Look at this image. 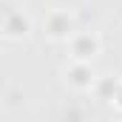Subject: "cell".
<instances>
[{
  "mask_svg": "<svg viewBox=\"0 0 122 122\" xmlns=\"http://www.w3.org/2000/svg\"><path fill=\"white\" fill-rule=\"evenodd\" d=\"M46 34L51 40H68L74 34V17L68 11H54L48 20H46Z\"/></svg>",
  "mask_w": 122,
  "mask_h": 122,
  "instance_id": "cell-4",
  "label": "cell"
},
{
  "mask_svg": "<svg viewBox=\"0 0 122 122\" xmlns=\"http://www.w3.org/2000/svg\"><path fill=\"white\" fill-rule=\"evenodd\" d=\"M68 48H71V60L91 62L99 54V37L94 31H74L68 37Z\"/></svg>",
  "mask_w": 122,
  "mask_h": 122,
  "instance_id": "cell-1",
  "label": "cell"
},
{
  "mask_svg": "<svg viewBox=\"0 0 122 122\" xmlns=\"http://www.w3.org/2000/svg\"><path fill=\"white\" fill-rule=\"evenodd\" d=\"M111 102H114V105L122 111V80L117 82V91H114V97H111Z\"/></svg>",
  "mask_w": 122,
  "mask_h": 122,
  "instance_id": "cell-6",
  "label": "cell"
},
{
  "mask_svg": "<svg viewBox=\"0 0 122 122\" xmlns=\"http://www.w3.org/2000/svg\"><path fill=\"white\" fill-rule=\"evenodd\" d=\"M117 82H119V80H114V77H102V80H94L91 88L99 94V99H108V102H111V97L117 91Z\"/></svg>",
  "mask_w": 122,
  "mask_h": 122,
  "instance_id": "cell-5",
  "label": "cell"
},
{
  "mask_svg": "<svg viewBox=\"0 0 122 122\" xmlns=\"http://www.w3.org/2000/svg\"><path fill=\"white\" fill-rule=\"evenodd\" d=\"M31 29L29 17L23 14V11H6L3 14V23H0V31H3V37H9V40H20V37H26Z\"/></svg>",
  "mask_w": 122,
  "mask_h": 122,
  "instance_id": "cell-3",
  "label": "cell"
},
{
  "mask_svg": "<svg viewBox=\"0 0 122 122\" xmlns=\"http://www.w3.org/2000/svg\"><path fill=\"white\" fill-rule=\"evenodd\" d=\"M65 80H68V85L71 88H77V91H88L94 85V68H91V62H80V60H74L71 65H68V71H65Z\"/></svg>",
  "mask_w": 122,
  "mask_h": 122,
  "instance_id": "cell-2",
  "label": "cell"
}]
</instances>
